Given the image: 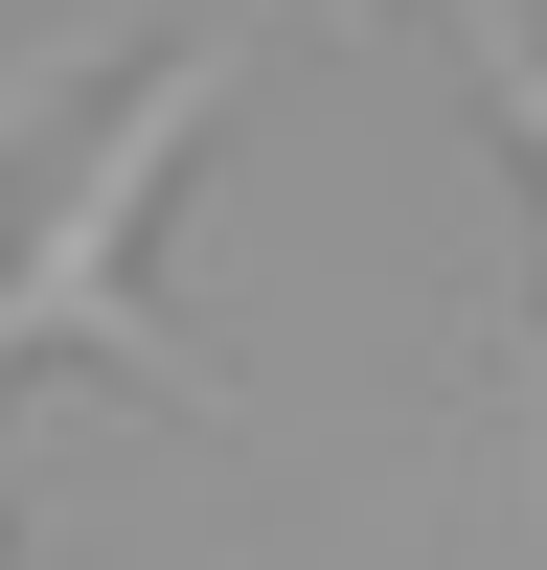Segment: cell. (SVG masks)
<instances>
[{
    "label": "cell",
    "instance_id": "1",
    "mask_svg": "<svg viewBox=\"0 0 547 570\" xmlns=\"http://www.w3.org/2000/svg\"><path fill=\"white\" fill-rule=\"evenodd\" d=\"M228 91H251V23H182L160 69H91V115H69V160H46L23 252H0V389H23V365H115V389L206 411L182 320L137 297V228H160V183L206 160V115H228Z\"/></svg>",
    "mask_w": 547,
    "mask_h": 570
},
{
    "label": "cell",
    "instance_id": "2",
    "mask_svg": "<svg viewBox=\"0 0 547 570\" xmlns=\"http://www.w3.org/2000/svg\"><path fill=\"white\" fill-rule=\"evenodd\" d=\"M456 46H479V115H501V137H525V183H547V46H525V23H501V0H456Z\"/></svg>",
    "mask_w": 547,
    "mask_h": 570
},
{
    "label": "cell",
    "instance_id": "3",
    "mask_svg": "<svg viewBox=\"0 0 547 570\" xmlns=\"http://www.w3.org/2000/svg\"><path fill=\"white\" fill-rule=\"evenodd\" d=\"M91 115V46H23V69H0V160H23V137H69Z\"/></svg>",
    "mask_w": 547,
    "mask_h": 570
}]
</instances>
